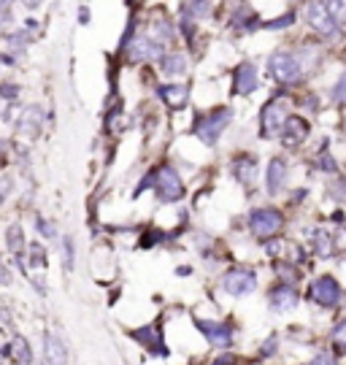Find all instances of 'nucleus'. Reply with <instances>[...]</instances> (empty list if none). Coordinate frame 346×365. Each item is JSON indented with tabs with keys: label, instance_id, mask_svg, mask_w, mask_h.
<instances>
[{
	"label": "nucleus",
	"instance_id": "obj_3",
	"mask_svg": "<svg viewBox=\"0 0 346 365\" xmlns=\"http://www.w3.org/2000/svg\"><path fill=\"white\" fill-rule=\"evenodd\" d=\"M152 187L160 203H179L184 197V182H181L179 170L173 165H163V168L154 170Z\"/></svg>",
	"mask_w": 346,
	"mask_h": 365
},
{
	"label": "nucleus",
	"instance_id": "obj_8",
	"mask_svg": "<svg viewBox=\"0 0 346 365\" xmlns=\"http://www.w3.org/2000/svg\"><path fill=\"white\" fill-rule=\"evenodd\" d=\"M284 122H287V106L282 101H268L260 111V138H276L282 135Z\"/></svg>",
	"mask_w": 346,
	"mask_h": 365
},
{
	"label": "nucleus",
	"instance_id": "obj_34",
	"mask_svg": "<svg viewBox=\"0 0 346 365\" xmlns=\"http://www.w3.org/2000/svg\"><path fill=\"white\" fill-rule=\"evenodd\" d=\"M306 365H338V363H335V357L330 352H320V354H314V360Z\"/></svg>",
	"mask_w": 346,
	"mask_h": 365
},
{
	"label": "nucleus",
	"instance_id": "obj_14",
	"mask_svg": "<svg viewBox=\"0 0 346 365\" xmlns=\"http://www.w3.org/2000/svg\"><path fill=\"white\" fill-rule=\"evenodd\" d=\"M287 179H290V165L284 157H273L268 163V173H265V184H268L270 195H279L284 187H287Z\"/></svg>",
	"mask_w": 346,
	"mask_h": 365
},
{
	"label": "nucleus",
	"instance_id": "obj_40",
	"mask_svg": "<svg viewBox=\"0 0 346 365\" xmlns=\"http://www.w3.org/2000/svg\"><path fill=\"white\" fill-rule=\"evenodd\" d=\"M78 19H81V25H87V22H90V11L81 9V11H78Z\"/></svg>",
	"mask_w": 346,
	"mask_h": 365
},
{
	"label": "nucleus",
	"instance_id": "obj_10",
	"mask_svg": "<svg viewBox=\"0 0 346 365\" xmlns=\"http://www.w3.org/2000/svg\"><path fill=\"white\" fill-rule=\"evenodd\" d=\"M166 46L160 41H154L149 33H143L138 38L130 41L128 46V60L130 63H152V60H163L166 57Z\"/></svg>",
	"mask_w": 346,
	"mask_h": 365
},
{
	"label": "nucleus",
	"instance_id": "obj_23",
	"mask_svg": "<svg viewBox=\"0 0 346 365\" xmlns=\"http://www.w3.org/2000/svg\"><path fill=\"white\" fill-rule=\"evenodd\" d=\"M6 235H9L6 247L11 249L14 255H22V249H25V230H22V225H19V222H14Z\"/></svg>",
	"mask_w": 346,
	"mask_h": 365
},
{
	"label": "nucleus",
	"instance_id": "obj_28",
	"mask_svg": "<svg viewBox=\"0 0 346 365\" xmlns=\"http://www.w3.org/2000/svg\"><path fill=\"white\" fill-rule=\"evenodd\" d=\"M327 9L333 14V19L338 22V27H346V0H325Z\"/></svg>",
	"mask_w": 346,
	"mask_h": 365
},
{
	"label": "nucleus",
	"instance_id": "obj_2",
	"mask_svg": "<svg viewBox=\"0 0 346 365\" xmlns=\"http://www.w3.org/2000/svg\"><path fill=\"white\" fill-rule=\"evenodd\" d=\"M268 71L279 84H287V87H295V84H300V78H303L300 60L292 52H284V49H276L268 57Z\"/></svg>",
	"mask_w": 346,
	"mask_h": 365
},
{
	"label": "nucleus",
	"instance_id": "obj_37",
	"mask_svg": "<svg viewBox=\"0 0 346 365\" xmlns=\"http://www.w3.org/2000/svg\"><path fill=\"white\" fill-rule=\"evenodd\" d=\"M330 190L335 192L333 197H338V200H346V182H344V179H338L335 184H330Z\"/></svg>",
	"mask_w": 346,
	"mask_h": 365
},
{
	"label": "nucleus",
	"instance_id": "obj_16",
	"mask_svg": "<svg viewBox=\"0 0 346 365\" xmlns=\"http://www.w3.org/2000/svg\"><path fill=\"white\" fill-rule=\"evenodd\" d=\"M257 90V68L252 63H241L233 73V92L235 95H252Z\"/></svg>",
	"mask_w": 346,
	"mask_h": 365
},
{
	"label": "nucleus",
	"instance_id": "obj_38",
	"mask_svg": "<svg viewBox=\"0 0 346 365\" xmlns=\"http://www.w3.org/2000/svg\"><path fill=\"white\" fill-rule=\"evenodd\" d=\"M263 346H265V349H263V352H260V357H270V354H276V339L265 341V344H263Z\"/></svg>",
	"mask_w": 346,
	"mask_h": 365
},
{
	"label": "nucleus",
	"instance_id": "obj_26",
	"mask_svg": "<svg viewBox=\"0 0 346 365\" xmlns=\"http://www.w3.org/2000/svg\"><path fill=\"white\" fill-rule=\"evenodd\" d=\"M211 11V0H190L187 3V19H203Z\"/></svg>",
	"mask_w": 346,
	"mask_h": 365
},
{
	"label": "nucleus",
	"instance_id": "obj_18",
	"mask_svg": "<svg viewBox=\"0 0 346 365\" xmlns=\"http://www.w3.org/2000/svg\"><path fill=\"white\" fill-rule=\"evenodd\" d=\"M160 98L166 101L168 108L181 111L190 103V87L187 84H166V87H160Z\"/></svg>",
	"mask_w": 346,
	"mask_h": 365
},
{
	"label": "nucleus",
	"instance_id": "obj_12",
	"mask_svg": "<svg viewBox=\"0 0 346 365\" xmlns=\"http://www.w3.org/2000/svg\"><path fill=\"white\" fill-rule=\"evenodd\" d=\"M268 303H270V312L282 314V312H290V309H295L297 303H300V292L292 282H279L276 287H270L268 292Z\"/></svg>",
	"mask_w": 346,
	"mask_h": 365
},
{
	"label": "nucleus",
	"instance_id": "obj_43",
	"mask_svg": "<svg viewBox=\"0 0 346 365\" xmlns=\"http://www.w3.org/2000/svg\"><path fill=\"white\" fill-rule=\"evenodd\" d=\"M11 6V0H3V9H9Z\"/></svg>",
	"mask_w": 346,
	"mask_h": 365
},
{
	"label": "nucleus",
	"instance_id": "obj_42",
	"mask_svg": "<svg viewBox=\"0 0 346 365\" xmlns=\"http://www.w3.org/2000/svg\"><path fill=\"white\" fill-rule=\"evenodd\" d=\"M25 6H27V9H39L41 0H25Z\"/></svg>",
	"mask_w": 346,
	"mask_h": 365
},
{
	"label": "nucleus",
	"instance_id": "obj_22",
	"mask_svg": "<svg viewBox=\"0 0 346 365\" xmlns=\"http://www.w3.org/2000/svg\"><path fill=\"white\" fill-rule=\"evenodd\" d=\"M338 244H335L333 233H327V230H314V252H317V257L322 260H327V257H333Z\"/></svg>",
	"mask_w": 346,
	"mask_h": 365
},
{
	"label": "nucleus",
	"instance_id": "obj_13",
	"mask_svg": "<svg viewBox=\"0 0 346 365\" xmlns=\"http://www.w3.org/2000/svg\"><path fill=\"white\" fill-rule=\"evenodd\" d=\"M308 133H311V125H308L303 117H287V122H284V130H282V144L290 146V149H295V146H300L303 141L308 138Z\"/></svg>",
	"mask_w": 346,
	"mask_h": 365
},
{
	"label": "nucleus",
	"instance_id": "obj_30",
	"mask_svg": "<svg viewBox=\"0 0 346 365\" xmlns=\"http://www.w3.org/2000/svg\"><path fill=\"white\" fill-rule=\"evenodd\" d=\"M320 168L325 170V173H330V176H333V173H338V165H335L333 155L327 152V144L320 149Z\"/></svg>",
	"mask_w": 346,
	"mask_h": 365
},
{
	"label": "nucleus",
	"instance_id": "obj_15",
	"mask_svg": "<svg viewBox=\"0 0 346 365\" xmlns=\"http://www.w3.org/2000/svg\"><path fill=\"white\" fill-rule=\"evenodd\" d=\"M44 344V363L46 365H68V349H65V341L54 333H44L41 336Z\"/></svg>",
	"mask_w": 346,
	"mask_h": 365
},
{
	"label": "nucleus",
	"instance_id": "obj_4",
	"mask_svg": "<svg viewBox=\"0 0 346 365\" xmlns=\"http://www.w3.org/2000/svg\"><path fill=\"white\" fill-rule=\"evenodd\" d=\"M284 227V217L279 209H270V206H263V209H255L249 214V230L257 241H270L282 233Z\"/></svg>",
	"mask_w": 346,
	"mask_h": 365
},
{
	"label": "nucleus",
	"instance_id": "obj_32",
	"mask_svg": "<svg viewBox=\"0 0 346 365\" xmlns=\"http://www.w3.org/2000/svg\"><path fill=\"white\" fill-rule=\"evenodd\" d=\"M333 101H335V103L346 106V73H341V78L335 81V87H333Z\"/></svg>",
	"mask_w": 346,
	"mask_h": 365
},
{
	"label": "nucleus",
	"instance_id": "obj_19",
	"mask_svg": "<svg viewBox=\"0 0 346 365\" xmlns=\"http://www.w3.org/2000/svg\"><path fill=\"white\" fill-rule=\"evenodd\" d=\"M233 176L244 187H252L257 179V160L252 155H238L233 160Z\"/></svg>",
	"mask_w": 346,
	"mask_h": 365
},
{
	"label": "nucleus",
	"instance_id": "obj_6",
	"mask_svg": "<svg viewBox=\"0 0 346 365\" xmlns=\"http://www.w3.org/2000/svg\"><path fill=\"white\" fill-rule=\"evenodd\" d=\"M219 284L222 289L233 295V298H244L249 292H255L257 289V274L252 268H246V265H238V268H230L228 274L219 279Z\"/></svg>",
	"mask_w": 346,
	"mask_h": 365
},
{
	"label": "nucleus",
	"instance_id": "obj_31",
	"mask_svg": "<svg viewBox=\"0 0 346 365\" xmlns=\"http://www.w3.org/2000/svg\"><path fill=\"white\" fill-rule=\"evenodd\" d=\"M36 230H39L41 235H44V238H46V241H51V238H57V227H54V225H51L49 220H36Z\"/></svg>",
	"mask_w": 346,
	"mask_h": 365
},
{
	"label": "nucleus",
	"instance_id": "obj_21",
	"mask_svg": "<svg viewBox=\"0 0 346 365\" xmlns=\"http://www.w3.org/2000/svg\"><path fill=\"white\" fill-rule=\"evenodd\" d=\"M160 71L166 73L168 78H176L187 73V57L179 52H168L163 60H160Z\"/></svg>",
	"mask_w": 346,
	"mask_h": 365
},
{
	"label": "nucleus",
	"instance_id": "obj_36",
	"mask_svg": "<svg viewBox=\"0 0 346 365\" xmlns=\"http://www.w3.org/2000/svg\"><path fill=\"white\" fill-rule=\"evenodd\" d=\"M211 365H238V357H235V354H230V352H225V354H219Z\"/></svg>",
	"mask_w": 346,
	"mask_h": 365
},
{
	"label": "nucleus",
	"instance_id": "obj_9",
	"mask_svg": "<svg viewBox=\"0 0 346 365\" xmlns=\"http://www.w3.org/2000/svg\"><path fill=\"white\" fill-rule=\"evenodd\" d=\"M306 19H308V25L314 27L322 38H333L335 33H338V22L333 19V14H330V9H327L325 0H311V3H308Z\"/></svg>",
	"mask_w": 346,
	"mask_h": 365
},
{
	"label": "nucleus",
	"instance_id": "obj_7",
	"mask_svg": "<svg viewBox=\"0 0 346 365\" xmlns=\"http://www.w3.org/2000/svg\"><path fill=\"white\" fill-rule=\"evenodd\" d=\"M195 327L205 336L208 346L222 349V352H228V349L233 346V341H235V330H233V325H228V322H217V319H200V317H195Z\"/></svg>",
	"mask_w": 346,
	"mask_h": 365
},
{
	"label": "nucleus",
	"instance_id": "obj_35",
	"mask_svg": "<svg viewBox=\"0 0 346 365\" xmlns=\"http://www.w3.org/2000/svg\"><path fill=\"white\" fill-rule=\"evenodd\" d=\"M292 19H295V14H284L282 19H273L270 25H265L268 30H279V27H290L292 25Z\"/></svg>",
	"mask_w": 346,
	"mask_h": 365
},
{
	"label": "nucleus",
	"instance_id": "obj_41",
	"mask_svg": "<svg viewBox=\"0 0 346 365\" xmlns=\"http://www.w3.org/2000/svg\"><path fill=\"white\" fill-rule=\"evenodd\" d=\"M3 284H11V274H9V268H3Z\"/></svg>",
	"mask_w": 346,
	"mask_h": 365
},
{
	"label": "nucleus",
	"instance_id": "obj_17",
	"mask_svg": "<svg viewBox=\"0 0 346 365\" xmlns=\"http://www.w3.org/2000/svg\"><path fill=\"white\" fill-rule=\"evenodd\" d=\"M44 128V108L41 106H27L22 108V114H19V122H16V130L30 135V138H36Z\"/></svg>",
	"mask_w": 346,
	"mask_h": 365
},
{
	"label": "nucleus",
	"instance_id": "obj_25",
	"mask_svg": "<svg viewBox=\"0 0 346 365\" xmlns=\"http://www.w3.org/2000/svg\"><path fill=\"white\" fill-rule=\"evenodd\" d=\"M330 344L338 354H346V319H341L338 325L330 330Z\"/></svg>",
	"mask_w": 346,
	"mask_h": 365
},
{
	"label": "nucleus",
	"instance_id": "obj_5",
	"mask_svg": "<svg viewBox=\"0 0 346 365\" xmlns=\"http://www.w3.org/2000/svg\"><path fill=\"white\" fill-rule=\"evenodd\" d=\"M341 298H344V289H341V284L335 282L333 276H320L308 287V300L317 303L320 309H338Z\"/></svg>",
	"mask_w": 346,
	"mask_h": 365
},
{
	"label": "nucleus",
	"instance_id": "obj_33",
	"mask_svg": "<svg viewBox=\"0 0 346 365\" xmlns=\"http://www.w3.org/2000/svg\"><path fill=\"white\" fill-rule=\"evenodd\" d=\"M27 33H14V36H6V43H9V49H25L27 43Z\"/></svg>",
	"mask_w": 346,
	"mask_h": 365
},
{
	"label": "nucleus",
	"instance_id": "obj_29",
	"mask_svg": "<svg viewBox=\"0 0 346 365\" xmlns=\"http://www.w3.org/2000/svg\"><path fill=\"white\" fill-rule=\"evenodd\" d=\"M27 252H30V265H33V268H46V252H44V247H41L39 241L30 244Z\"/></svg>",
	"mask_w": 346,
	"mask_h": 365
},
{
	"label": "nucleus",
	"instance_id": "obj_20",
	"mask_svg": "<svg viewBox=\"0 0 346 365\" xmlns=\"http://www.w3.org/2000/svg\"><path fill=\"white\" fill-rule=\"evenodd\" d=\"M3 357L14 360L16 365H30L33 363V349H30L25 336H16L9 346H3Z\"/></svg>",
	"mask_w": 346,
	"mask_h": 365
},
{
	"label": "nucleus",
	"instance_id": "obj_1",
	"mask_svg": "<svg viewBox=\"0 0 346 365\" xmlns=\"http://www.w3.org/2000/svg\"><path fill=\"white\" fill-rule=\"evenodd\" d=\"M230 119L233 111L228 106H219V108H211V111H203V114H195L193 133L205 146H214L219 141V135L228 130Z\"/></svg>",
	"mask_w": 346,
	"mask_h": 365
},
{
	"label": "nucleus",
	"instance_id": "obj_39",
	"mask_svg": "<svg viewBox=\"0 0 346 365\" xmlns=\"http://www.w3.org/2000/svg\"><path fill=\"white\" fill-rule=\"evenodd\" d=\"M3 98H6V101L16 98V90H14V84H6V87H3Z\"/></svg>",
	"mask_w": 346,
	"mask_h": 365
},
{
	"label": "nucleus",
	"instance_id": "obj_27",
	"mask_svg": "<svg viewBox=\"0 0 346 365\" xmlns=\"http://www.w3.org/2000/svg\"><path fill=\"white\" fill-rule=\"evenodd\" d=\"M73 265H76V249H73V238H71V235H65V238H63V268H65V271H73Z\"/></svg>",
	"mask_w": 346,
	"mask_h": 365
},
{
	"label": "nucleus",
	"instance_id": "obj_11",
	"mask_svg": "<svg viewBox=\"0 0 346 365\" xmlns=\"http://www.w3.org/2000/svg\"><path fill=\"white\" fill-rule=\"evenodd\" d=\"M128 336L133 341H138L146 352L157 354V357H166L168 354V346H166V339H163V327L160 322H154V325H143L138 330H128Z\"/></svg>",
	"mask_w": 346,
	"mask_h": 365
},
{
	"label": "nucleus",
	"instance_id": "obj_24",
	"mask_svg": "<svg viewBox=\"0 0 346 365\" xmlns=\"http://www.w3.org/2000/svg\"><path fill=\"white\" fill-rule=\"evenodd\" d=\"M149 36H152L154 41H160L163 46H168V43L173 41V27L168 25V22H154V25L149 27Z\"/></svg>",
	"mask_w": 346,
	"mask_h": 365
}]
</instances>
